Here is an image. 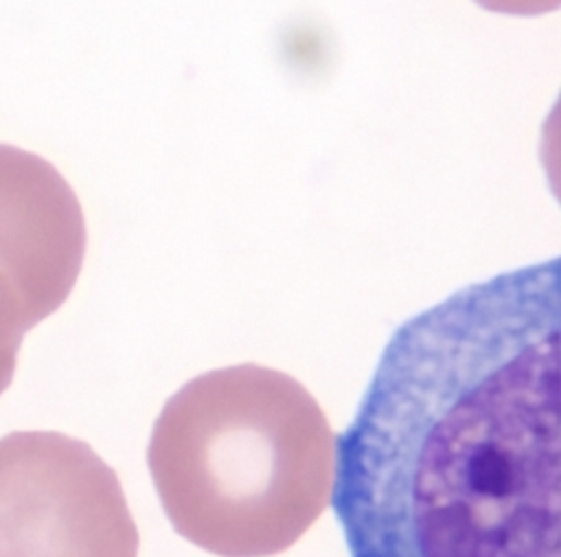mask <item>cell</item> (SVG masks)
<instances>
[{"mask_svg": "<svg viewBox=\"0 0 561 557\" xmlns=\"http://www.w3.org/2000/svg\"><path fill=\"white\" fill-rule=\"evenodd\" d=\"M486 11L506 15H541L554 11L561 0H473Z\"/></svg>", "mask_w": 561, "mask_h": 557, "instance_id": "cell-6", "label": "cell"}, {"mask_svg": "<svg viewBox=\"0 0 561 557\" xmlns=\"http://www.w3.org/2000/svg\"><path fill=\"white\" fill-rule=\"evenodd\" d=\"M147 465L175 533L219 557H270L329 507L335 434L298 379L234 364L167 399Z\"/></svg>", "mask_w": 561, "mask_h": 557, "instance_id": "cell-2", "label": "cell"}, {"mask_svg": "<svg viewBox=\"0 0 561 557\" xmlns=\"http://www.w3.org/2000/svg\"><path fill=\"white\" fill-rule=\"evenodd\" d=\"M33 327L35 322L18 287L0 268V395L13 382L22 338Z\"/></svg>", "mask_w": 561, "mask_h": 557, "instance_id": "cell-5", "label": "cell"}, {"mask_svg": "<svg viewBox=\"0 0 561 557\" xmlns=\"http://www.w3.org/2000/svg\"><path fill=\"white\" fill-rule=\"evenodd\" d=\"M85 246L81 204L57 167L0 143V268L35 325L70 296Z\"/></svg>", "mask_w": 561, "mask_h": 557, "instance_id": "cell-4", "label": "cell"}, {"mask_svg": "<svg viewBox=\"0 0 561 557\" xmlns=\"http://www.w3.org/2000/svg\"><path fill=\"white\" fill-rule=\"evenodd\" d=\"M116 471L50 430L0 439V557H138Z\"/></svg>", "mask_w": 561, "mask_h": 557, "instance_id": "cell-3", "label": "cell"}, {"mask_svg": "<svg viewBox=\"0 0 561 557\" xmlns=\"http://www.w3.org/2000/svg\"><path fill=\"white\" fill-rule=\"evenodd\" d=\"M351 557H559V259L390 336L335 439Z\"/></svg>", "mask_w": 561, "mask_h": 557, "instance_id": "cell-1", "label": "cell"}]
</instances>
